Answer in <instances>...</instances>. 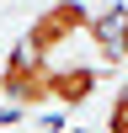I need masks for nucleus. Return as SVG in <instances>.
Masks as SVG:
<instances>
[{"label": "nucleus", "mask_w": 128, "mask_h": 133, "mask_svg": "<svg viewBox=\"0 0 128 133\" xmlns=\"http://www.w3.org/2000/svg\"><path fill=\"white\" fill-rule=\"evenodd\" d=\"M48 69L53 64L32 48L27 37L5 53V69H0V96L11 107H48Z\"/></svg>", "instance_id": "1"}, {"label": "nucleus", "mask_w": 128, "mask_h": 133, "mask_svg": "<svg viewBox=\"0 0 128 133\" xmlns=\"http://www.w3.org/2000/svg\"><path fill=\"white\" fill-rule=\"evenodd\" d=\"M85 27H91V11H85L80 0H53L48 11H37V16H32V27H27V43L43 53V59H53L64 43L85 37Z\"/></svg>", "instance_id": "2"}, {"label": "nucleus", "mask_w": 128, "mask_h": 133, "mask_svg": "<svg viewBox=\"0 0 128 133\" xmlns=\"http://www.w3.org/2000/svg\"><path fill=\"white\" fill-rule=\"evenodd\" d=\"M96 85H101V75L91 64H53L48 69V101L64 107V112H75V107H85L96 96Z\"/></svg>", "instance_id": "3"}, {"label": "nucleus", "mask_w": 128, "mask_h": 133, "mask_svg": "<svg viewBox=\"0 0 128 133\" xmlns=\"http://www.w3.org/2000/svg\"><path fill=\"white\" fill-rule=\"evenodd\" d=\"M107 133H128V85L117 91V101H112V112H107Z\"/></svg>", "instance_id": "4"}]
</instances>
